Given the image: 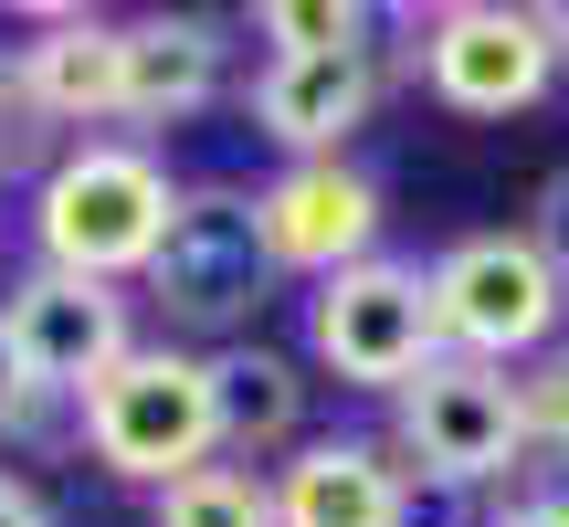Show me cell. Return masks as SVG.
Here are the masks:
<instances>
[{
	"mask_svg": "<svg viewBox=\"0 0 569 527\" xmlns=\"http://www.w3.org/2000/svg\"><path fill=\"white\" fill-rule=\"evenodd\" d=\"M243 106L284 159H338L380 106V53H264Z\"/></svg>",
	"mask_w": 569,
	"mask_h": 527,
	"instance_id": "obj_10",
	"label": "cell"
},
{
	"mask_svg": "<svg viewBox=\"0 0 569 527\" xmlns=\"http://www.w3.org/2000/svg\"><path fill=\"white\" fill-rule=\"evenodd\" d=\"M127 348H138V317H127L117 285H84V275L32 264V275L0 296V369H11L21 390H42V401H84Z\"/></svg>",
	"mask_w": 569,
	"mask_h": 527,
	"instance_id": "obj_7",
	"label": "cell"
},
{
	"mask_svg": "<svg viewBox=\"0 0 569 527\" xmlns=\"http://www.w3.org/2000/svg\"><path fill=\"white\" fill-rule=\"evenodd\" d=\"M496 527H569V486H538L517 507H496Z\"/></svg>",
	"mask_w": 569,
	"mask_h": 527,
	"instance_id": "obj_21",
	"label": "cell"
},
{
	"mask_svg": "<svg viewBox=\"0 0 569 527\" xmlns=\"http://www.w3.org/2000/svg\"><path fill=\"white\" fill-rule=\"evenodd\" d=\"M411 74L453 117H517L549 96L559 53L538 32V11H517V0H443L432 21H411Z\"/></svg>",
	"mask_w": 569,
	"mask_h": 527,
	"instance_id": "obj_8",
	"label": "cell"
},
{
	"mask_svg": "<svg viewBox=\"0 0 569 527\" xmlns=\"http://www.w3.org/2000/svg\"><path fill=\"white\" fill-rule=\"evenodd\" d=\"M21 96L53 127H106L117 117V21L96 11H32V42H11Z\"/></svg>",
	"mask_w": 569,
	"mask_h": 527,
	"instance_id": "obj_14",
	"label": "cell"
},
{
	"mask_svg": "<svg viewBox=\"0 0 569 527\" xmlns=\"http://www.w3.org/2000/svg\"><path fill=\"white\" fill-rule=\"evenodd\" d=\"M507 390H517V422H528V454H569V338L517 359Z\"/></svg>",
	"mask_w": 569,
	"mask_h": 527,
	"instance_id": "obj_17",
	"label": "cell"
},
{
	"mask_svg": "<svg viewBox=\"0 0 569 527\" xmlns=\"http://www.w3.org/2000/svg\"><path fill=\"white\" fill-rule=\"evenodd\" d=\"M74 432H84V454H96L106 475H127V486H148V496L201 475L211 454H222V432H211V380H201V359L169 348V338L127 348L74 401Z\"/></svg>",
	"mask_w": 569,
	"mask_h": 527,
	"instance_id": "obj_2",
	"label": "cell"
},
{
	"mask_svg": "<svg viewBox=\"0 0 569 527\" xmlns=\"http://www.w3.org/2000/svg\"><path fill=\"white\" fill-rule=\"evenodd\" d=\"M528 243L559 264V285H569V169H549V190H538V222H528Z\"/></svg>",
	"mask_w": 569,
	"mask_h": 527,
	"instance_id": "obj_19",
	"label": "cell"
},
{
	"mask_svg": "<svg viewBox=\"0 0 569 527\" xmlns=\"http://www.w3.org/2000/svg\"><path fill=\"white\" fill-rule=\"evenodd\" d=\"M274 296V253L253 232V190H180L159 253H148V306H159L169 338H211L232 348L253 327V306Z\"/></svg>",
	"mask_w": 569,
	"mask_h": 527,
	"instance_id": "obj_5",
	"label": "cell"
},
{
	"mask_svg": "<svg viewBox=\"0 0 569 527\" xmlns=\"http://www.w3.org/2000/svg\"><path fill=\"white\" fill-rule=\"evenodd\" d=\"M559 338H569V327H559Z\"/></svg>",
	"mask_w": 569,
	"mask_h": 527,
	"instance_id": "obj_24",
	"label": "cell"
},
{
	"mask_svg": "<svg viewBox=\"0 0 569 527\" xmlns=\"http://www.w3.org/2000/svg\"><path fill=\"white\" fill-rule=\"evenodd\" d=\"M201 380H211V432H222L232 465L306 444V369L284 359V348L232 338V348H211V359H201Z\"/></svg>",
	"mask_w": 569,
	"mask_h": 527,
	"instance_id": "obj_13",
	"label": "cell"
},
{
	"mask_svg": "<svg viewBox=\"0 0 569 527\" xmlns=\"http://www.w3.org/2000/svg\"><path fill=\"white\" fill-rule=\"evenodd\" d=\"M21 169H53V117L21 96V63L0 53V180H21Z\"/></svg>",
	"mask_w": 569,
	"mask_h": 527,
	"instance_id": "obj_18",
	"label": "cell"
},
{
	"mask_svg": "<svg viewBox=\"0 0 569 527\" xmlns=\"http://www.w3.org/2000/svg\"><path fill=\"white\" fill-rule=\"evenodd\" d=\"M411 475L369 432H306L274 465V527H401Z\"/></svg>",
	"mask_w": 569,
	"mask_h": 527,
	"instance_id": "obj_11",
	"label": "cell"
},
{
	"mask_svg": "<svg viewBox=\"0 0 569 527\" xmlns=\"http://www.w3.org/2000/svg\"><path fill=\"white\" fill-rule=\"evenodd\" d=\"M422 285H432L443 359H475V369H517L538 348H559V327H569V285L528 232H465L422 264Z\"/></svg>",
	"mask_w": 569,
	"mask_h": 527,
	"instance_id": "obj_3",
	"label": "cell"
},
{
	"mask_svg": "<svg viewBox=\"0 0 569 527\" xmlns=\"http://www.w3.org/2000/svg\"><path fill=\"white\" fill-rule=\"evenodd\" d=\"M159 527H274V475L222 465V454H211L201 475L159 486Z\"/></svg>",
	"mask_w": 569,
	"mask_h": 527,
	"instance_id": "obj_15",
	"label": "cell"
},
{
	"mask_svg": "<svg viewBox=\"0 0 569 527\" xmlns=\"http://www.w3.org/2000/svg\"><path fill=\"white\" fill-rule=\"evenodd\" d=\"M222 96V32L190 11L117 21V117L127 127H180Z\"/></svg>",
	"mask_w": 569,
	"mask_h": 527,
	"instance_id": "obj_12",
	"label": "cell"
},
{
	"mask_svg": "<svg viewBox=\"0 0 569 527\" xmlns=\"http://www.w3.org/2000/svg\"><path fill=\"white\" fill-rule=\"evenodd\" d=\"M380 222H390L380 180L348 169V159H284L274 180L253 190V232H264L274 275H306V285L369 264V253H380Z\"/></svg>",
	"mask_w": 569,
	"mask_h": 527,
	"instance_id": "obj_9",
	"label": "cell"
},
{
	"mask_svg": "<svg viewBox=\"0 0 569 527\" xmlns=\"http://www.w3.org/2000/svg\"><path fill=\"white\" fill-rule=\"evenodd\" d=\"M306 348H317V369L338 390H401L411 369H432L443 338H432L422 264L369 253V264H348V275H327L317 296H306Z\"/></svg>",
	"mask_w": 569,
	"mask_h": 527,
	"instance_id": "obj_6",
	"label": "cell"
},
{
	"mask_svg": "<svg viewBox=\"0 0 569 527\" xmlns=\"http://www.w3.org/2000/svg\"><path fill=\"white\" fill-rule=\"evenodd\" d=\"M53 411H63V401H42V390L0 380V432H11V444H42V432H53Z\"/></svg>",
	"mask_w": 569,
	"mask_h": 527,
	"instance_id": "obj_20",
	"label": "cell"
},
{
	"mask_svg": "<svg viewBox=\"0 0 569 527\" xmlns=\"http://www.w3.org/2000/svg\"><path fill=\"white\" fill-rule=\"evenodd\" d=\"M253 32H264L274 53H369V32H380V21H369L359 0H264V11H253Z\"/></svg>",
	"mask_w": 569,
	"mask_h": 527,
	"instance_id": "obj_16",
	"label": "cell"
},
{
	"mask_svg": "<svg viewBox=\"0 0 569 527\" xmlns=\"http://www.w3.org/2000/svg\"><path fill=\"white\" fill-rule=\"evenodd\" d=\"M169 211H180V180L148 138H74V148H53V169L32 190V243L53 275L127 285V275H148Z\"/></svg>",
	"mask_w": 569,
	"mask_h": 527,
	"instance_id": "obj_1",
	"label": "cell"
},
{
	"mask_svg": "<svg viewBox=\"0 0 569 527\" xmlns=\"http://www.w3.org/2000/svg\"><path fill=\"white\" fill-rule=\"evenodd\" d=\"M390 465L411 486H443V496H486L507 475H528V422H517V390L507 369H475V359H432L390 390Z\"/></svg>",
	"mask_w": 569,
	"mask_h": 527,
	"instance_id": "obj_4",
	"label": "cell"
},
{
	"mask_svg": "<svg viewBox=\"0 0 569 527\" xmlns=\"http://www.w3.org/2000/svg\"><path fill=\"white\" fill-rule=\"evenodd\" d=\"M0 527H53V517H42V496H32V486H21V475H11V465H0Z\"/></svg>",
	"mask_w": 569,
	"mask_h": 527,
	"instance_id": "obj_22",
	"label": "cell"
},
{
	"mask_svg": "<svg viewBox=\"0 0 569 527\" xmlns=\"http://www.w3.org/2000/svg\"><path fill=\"white\" fill-rule=\"evenodd\" d=\"M0 380H11V369H0Z\"/></svg>",
	"mask_w": 569,
	"mask_h": 527,
	"instance_id": "obj_23",
	"label": "cell"
}]
</instances>
